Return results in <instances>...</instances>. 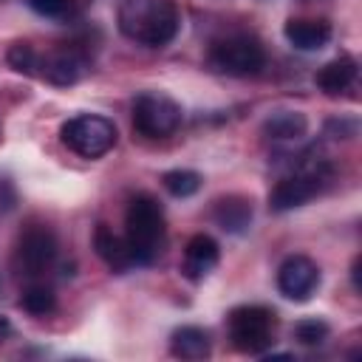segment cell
Segmentation results:
<instances>
[{"label": "cell", "mask_w": 362, "mask_h": 362, "mask_svg": "<svg viewBox=\"0 0 362 362\" xmlns=\"http://www.w3.org/2000/svg\"><path fill=\"white\" fill-rule=\"evenodd\" d=\"M161 184L175 198H189L201 189V175L195 170H170L161 175Z\"/></svg>", "instance_id": "19"}, {"label": "cell", "mask_w": 362, "mask_h": 362, "mask_svg": "<svg viewBox=\"0 0 362 362\" xmlns=\"http://www.w3.org/2000/svg\"><path fill=\"white\" fill-rule=\"evenodd\" d=\"M85 74V57L74 48H59L48 57H40V76L51 85H76Z\"/></svg>", "instance_id": "11"}, {"label": "cell", "mask_w": 362, "mask_h": 362, "mask_svg": "<svg viewBox=\"0 0 362 362\" xmlns=\"http://www.w3.org/2000/svg\"><path fill=\"white\" fill-rule=\"evenodd\" d=\"M116 23L127 40L147 48H161L173 42L181 28L178 6L173 0H122Z\"/></svg>", "instance_id": "1"}, {"label": "cell", "mask_w": 362, "mask_h": 362, "mask_svg": "<svg viewBox=\"0 0 362 362\" xmlns=\"http://www.w3.org/2000/svg\"><path fill=\"white\" fill-rule=\"evenodd\" d=\"M28 6L48 20H68L74 14V0H28Z\"/></svg>", "instance_id": "22"}, {"label": "cell", "mask_w": 362, "mask_h": 362, "mask_svg": "<svg viewBox=\"0 0 362 362\" xmlns=\"http://www.w3.org/2000/svg\"><path fill=\"white\" fill-rule=\"evenodd\" d=\"M328 178H331V170L325 161H311V164L300 167L297 173H291L274 184V189L269 195V209L272 212H288V209L308 204L314 195L322 192Z\"/></svg>", "instance_id": "7"}, {"label": "cell", "mask_w": 362, "mask_h": 362, "mask_svg": "<svg viewBox=\"0 0 362 362\" xmlns=\"http://www.w3.org/2000/svg\"><path fill=\"white\" fill-rule=\"evenodd\" d=\"M274 311L266 305H238L229 311V339L240 354H263L274 339Z\"/></svg>", "instance_id": "4"}, {"label": "cell", "mask_w": 362, "mask_h": 362, "mask_svg": "<svg viewBox=\"0 0 362 362\" xmlns=\"http://www.w3.org/2000/svg\"><path fill=\"white\" fill-rule=\"evenodd\" d=\"M218 260H221V249H218L215 238H209V235L198 232V235H192V238H189V243H187V249H184L181 272H184V277H187V280L201 283V280H204V277L218 266Z\"/></svg>", "instance_id": "10"}, {"label": "cell", "mask_w": 362, "mask_h": 362, "mask_svg": "<svg viewBox=\"0 0 362 362\" xmlns=\"http://www.w3.org/2000/svg\"><path fill=\"white\" fill-rule=\"evenodd\" d=\"M116 136H119L116 124L96 113H79L59 127V141L82 158H99L110 153L116 144Z\"/></svg>", "instance_id": "3"}, {"label": "cell", "mask_w": 362, "mask_h": 362, "mask_svg": "<svg viewBox=\"0 0 362 362\" xmlns=\"http://www.w3.org/2000/svg\"><path fill=\"white\" fill-rule=\"evenodd\" d=\"M283 34L288 40V45H294L297 51H320L328 45L331 40V23L328 20H311V17H291L283 25Z\"/></svg>", "instance_id": "12"}, {"label": "cell", "mask_w": 362, "mask_h": 362, "mask_svg": "<svg viewBox=\"0 0 362 362\" xmlns=\"http://www.w3.org/2000/svg\"><path fill=\"white\" fill-rule=\"evenodd\" d=\"M20 305H23L28 314L42 317V314H51V311L57 308V297H54V291L45 288V286H31V288L23 291Z\"/></svg>", "instance_id": "20"}, {"label": "cell", "mask_w": 362, "mask_h": 362, "mask_svg": "<svg viewBox=\"0 0 362 362\" xmlns=\"http://www.w3.org/2000/svg\"><path fill=\"white\" fill-rule=\"evenodd\" d=\"M93 249L96 255L113 269V272H127L130 266H136L133 260V252L127 246V238L124 235H116L107 223H99L96 232H93Z\"/></svg>", "instance_id": "13"}, {"label": "cell", "mask_w": 362, "mask_h": 362, "mask_svg": "<svg viewBox=\"0 0 362 362\" xmlns=\"http://www.w3.org/2000/svg\"><path fill=\"white\" fill-rule=\"evenodd\" d=\"M354 79H356V59L354 57H337V59L325 62L314 76L317 88L325 96H339L342 90H348L354 85Z\"/></svg>", "instance_id": "15"}, {"label": "cell", "mask_w": 362, "mask_h": 362, "mask_svg": "<svg viewBox=\"0 0 362 362\" xmlns=\"http://www.w3.org/2000/svg\"><path fill=\"white\" fill-rule=\"evenodd\" d=\"M6 62L23 76H40V54L31 42H11V48L6 51Z\"/></svg>", "instance_id": "18"}, {"label": "cell", "mask_w": 362, "mask_h": 362, "mask_svg": "<svg viewBox=\"0 0 362 362\" xmlns=\"http://www.w3.org/2000/svg\"><path fill=\"white\" fill-rule=\"evenodd\" d=\"M294 337L297 342L303 345H320L328 339V322L325 320H317V317H308V320H300L294 325Z\"/></svg>", "instance_id": "21"}, {"label": "cell", "mask_w": 362, "mask_h": 362, "mask_svg": "<svg viewBox=\"0 0 362 362\" xmlns=\"http://www.w3.org/2000/svg\"><path fill=\"white\" fill-rule=\"evenodd\" d=\"M8 334H11V322H8L6 317H0V342H3Z\"/></svg>", "instance_id": "24"}, {"label": "cell", "mask_w": 362, "mask_h": 362, "mask_svg": "<svg viewBox=\"0 0 362 362\" xmlns=\"http://www.w3.org/2000/svg\"><path fill=\"white\" fill-rule=\"evenodd\" d=\"M212 221L232 235H240L249 229L252 223V201L243 195H226L221 201H215L212 206Z\"/></svg>", "instance_id": "14"}, {"label": "cell", "mask_w": 362, "mask_h": 362, "mask_svg": "<svg viewBox=\"0 0 362 362\" xmlns=\"http://www.w3.org/2000/svg\"><path fill=\"white\" fill-rule=\"evenodd\" d=\"M328 130H337L342 139H348V136L356 133V122H348V119H339V122H337V119H334V122H328ZM339 136H337V139H339Z\"/></svg>", "instance_id": "23"}, {"label": "cell", "mask_w": 362, "mask_h": 362, "mask_svg": "<svg viewBox=\"0 0 362 362\" xmlns=\"http://www.w3.org/2000/svg\"><path fill=\"white\" fill-rule=\"evenodd\" d=\"M130 119H133L136 133L147 139H167L181 127V107L167 93L144 90L133 99Z\"/></svg>", "instance_id": "6"}, {"label": "cell", "mask_w": 362, "mask_h": 362, "mask_svg": "<svg viewBox=\"0 0 362 362\" xmlns=\"http://www.w3.org/2000/svg\"><path fill=\"white\" fill-rule=\"evenodd\" d=\"M57 260V238L51 229L45 226H28L20 240H17V252H14V263L20 269V274H42L51 263Z\"/></svg>", "instance_id": "8"}, {"label": "cell", "mask_w": 362, "mask_h": 362, "mask_svg": "<svg viewBox=\"0 0 362 362\" xmlns=\"http://www.w3.org/2000/svg\"><path fill=\"white\" fill-rule=\"evenodd\" d=\"M320 286V269L311 257L305 255H291L280 263L277 269V288L286 300H294V303H305L311 300V294L317 291Z\"/></svg>", "instance_id": "9"}, {"label": "cell", "mask_w": 362, "mask_h": 362, "mask_svg": "<svg viewBox=\"0 0 362 362\" xmlns=\"http://www.w3.org/2000/svg\"><path fill=\"white\" fill-rule=\"evenodd\" d=\"M260 130L269 141H300L308 130V119L300 110H274L263 119Z\"/></svg>", "instance_id": "16"}, {"label": "cell", "mask_w": 362, "mask_h": 362, "mask_svg": "<svg viewBox=\"0 0 362 362\" xmlns=\"http://www.w3.org/2000/svg\"><path fill=\"white\" fill-rule=\"evenodd\" d=\"M124 238L133 252L136 266H147L161 255L164 246V209L161 204L141 192L133 195L124 212Z\"/></svg>", "instance_id": "2"}, {"label": "cell", "mask_w": 362, "mask_h": 362, "mask_svg": "<svg viewBox=\"0 0 362 362\" xmlns=\"http://www.w3.org/2000/svg\"><path fill=\"white\" fill-rule=\"evenodd\" d=\"M206 59H209V65L218 74H226V76H255L266 65V51H263V45L255 37L232 34V37H223V40L212 42Z\"/></svg>", "instance_id": "5"}, {"label": "cell", "mask_w": 362, "mask_h": 362, "mask_svg": "<svg viewBox=\"0 0 362 362\" xmlns=\"http://www.w3.org/2000/svg\"><path fill=\"white\" fill-rule=\"evenodd\" d=\"M212 351V339L198 325H181L170 337V354L178 359H206Z\"/></svg>", "instance_id": "17"}]
</instances>
